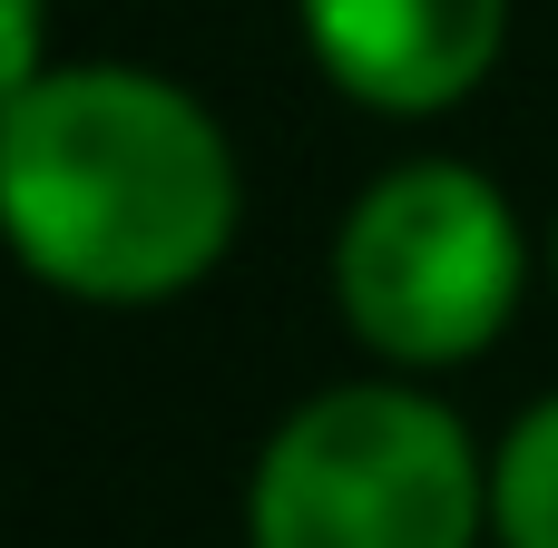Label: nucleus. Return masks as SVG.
<instances>
[{
  "label": "nucleus",
  "instance_id": "obj_2",
  "mask_svg": "<svg viewBox=\"0 0 558 548\" xmlns=\"http://www.w3.org/2000/svg\"><path fill=\"white\" fill-rule=\"evenodd\" d=\"M490 451L412 373L324 382L294 402L245 480V548H481Z\"/></svg>",
  "mask_w": 558,
  "mask_h": 548
},
{
  "label": "nucleus",
  "instance_id": "obj_1",
  "mask_svg": "<svg viewBox=\"0 0 558 548\" xmlns=\"http://www.w3.org/2000/svg\"><path fill=\"white\" fill-rule=\"evenodd\" d=\"M245 176L226 118L137 59H49L0 108V245L78 304H167L226 265Z\"/></svg>",
  "mask_w": 558,
  "mask_h": 548
},
{
  "label": "nucleus",
  "instance_id": "obj_7",
  "mask_svg": "<svg viewBox=\"0 0 558 548\" xmlns=\"http://www.w3.org/2000/svg\"><path fill=\"white\" fill-rule=\"evenodd\" d=\"M549 275H558V235H549Z\"/></svg>",
  "mask_w": 558,
  "mask_h": 548
},
{
  "label": "nucleus",
  "instance_id": "obj_4",
  "mask_svg": "<svg viewBox=\"0 0 558 548\" xmlns=\"http://www.w3.org/2000/svg\"><path fill=\"white\" fill-rule=\"evenodd\" d=\"M304 49L353 108L441 118L500 69L510 0H304Z\"/></svg>",
  "mask_w": 558,
  "mask_h": 548
},
{
  "label": "nucleus",
  "instance_id": "obj_3",
  "mask_svg": "<svg viewBox=\"0 0 558 548\" xmlns=\"http://www.w3.org/2000/svg\"><path fill=\"white\" fill-rule=\"evenodd\" d=\"M530 294L520 206L461 157L383 167L333 226V314L392 373L481 363Z\"/></svg>",
  "mask_w": 558,
  "mask_h": 548
},
{
  "label": "nucleus",
  "instance_id": "obj_5",
  "mask_svg": "<svg viewBox=\"0 0 558 548\" xmlns=\"http://www.w3.org/2000/svg\"><path fill=\"white\" fill-rule=\"evenodd\" d=\"M490 539L500 548H558V392L530 402L490 451Z\"/></svg>",
  "mask_w": 558,
  "mask_h": 548
},
{
  "label": "nucleus",
  "instance_id": "obj_6",
  "mask_svg": "<svg viewBox=\"0 0 558 548\" xmlns=\"http://www.w3.org/2000/svg\"><path fill=\"white\" fill-rule=\"evenodd\" d=\"M49 69V0H0V108Z\"/></svg>",
  "mask_w": 558,
  "mask_h": 548
}]
</instances>
